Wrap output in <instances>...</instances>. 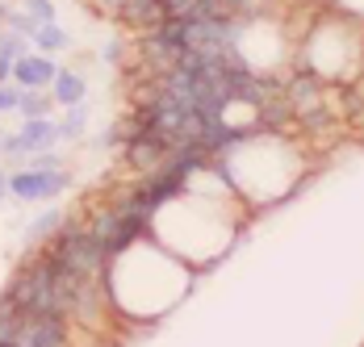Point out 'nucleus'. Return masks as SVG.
Returning a JSON list of instances; mask_svg holds the SVG:
<instances>
[{
    "label": "nucleus",
    "instance_id": "obj_20",
    "mask_svg": "<svg viewBox=\"0 0 364 347\" xmlns=\"http://www.w3.org/2000/svg\"><path fill=\"white\" fill-rule=\"evenodd\" d=\"M9 80H13V59L0 55V84H9Z\"/></svg>",
    "mask_w": 364,
    "mask_h": 347
},
{
    "label": "nucleus",
    "instance_id": "obj_18",
    "mask_svg": "<svg viewBox=\"0 0 364 347\" xmlns=\"http://www.w3.org/2000/svg\"><path fill=\"white\" fill-rule=\"evenodd\" d=\"M122 4H126V0H92V9H97V13H105V17H113V21H117Z\"/></svg>",
    "mask_w": 364,
    "mask_h": 347
},
{
    "label": "nucleus",
    "instance_id": "obj_14",
    "mask_svg": "<svg viewBox=\"0 0 364 347\" xmlns=\"http://www.w3.org/2000/svg\"><path fill=\"white\" fill-rule=\"evenodd\" d=\"M21 168H34V172H55V168H68V164H63V155H59V151H38V155H30Z\"/></svg>",
    "mask_w": 364,
    "mask_h": 347
},
{
    "label": "nucleus",
    "instance_id": "obj_7",
    "mask_svg": "<svg viewBox=\"0 0 364 347\" xmlns=\"http://www.w3.org/2000/svg\"><path fill=\"white\" fill-rule=\"evenodd\" d=\"M164 17H168V13H164L159 0H126L122 13H117V21L130 26V30H139V34H143V30H155Z\"/></svg>",
    "mask_w": 364,
    "mask_h": 347
},
{
    "label": "nucleus",
    "instance_id": "obj_13",
    "mask_svg": "<svg viewBox=\"0 0 364 347\" xmlns=\"http://www.w3.org/2000/svg\"><path fill=\"white\" fill-rule=\"evenodd\" d=\"M4 26H9V30H17L21 38H34L38 34V21L26 13V9H17V4H13V13H9V21H4ZM30 46H34V42H30Z\"/></svg>",
    "mask_w": 364,
    "mask_h": 347
},
{
    "label": "nucleus",
    "instance_id": "obj_19",
    "mask_svg": "<svg viewBox=\"0 0 364 347\" xmlns=\"http://www.w3.org/2000/svg\"><path fill=\"white\" fill-rule=\"evenodd\" d=\"M105 59H109V63H117V59H122V38H113L109 46H105Z\"/></svg>",
    "mask_w": 364,
    "mask_h": 347
},
{
    "label": "nucleus",
    "instance_id": "obj_2",
    "mask_svg": "<svg viewBox=\"0 0 364 347\" xmlns=\"http://www.w3.org/2000/svg\"><path fill=\"white\" fill-rule=\"evenodd\" d=\"M72 188V172L55 168V172H34V168H17L9 172V197L21 205H38V201H55Z\"/></svg>",
    "mask_w": 364,
    "mask_h": 347
},
{
    "label": "nucleus",
    "instance_id": "obj_10",
    "mask_svg": "<svg viewBox=\"0 0 364 347\" xmlns=\"http://www.w3.org/2000/svg\"><path fill=\"white\" fill-rule=\"evenodd\" d=\"M17 113H21V122H26V117H50V113H55V101H50L46 88H21Z\"/></svg>",
    "mask_w": 364,
    "mask_h": 347
},
{
    "label": "nucleus",
    "instance_id": "obj_21",
    "mask_svg": "<svg viewBox=\"0 0 364 347\" xmlns=\"http://www.w3.org/2000/svg\"><path fill=\"white\" fill-rule=\"evenodd\" d=\"M9 13H13V4H9V0H0V26L9 21Z\"/></svg>",
    "mask_w": 364,
    "mask_h": 347
},
{
    "label": "nucleus",
    "instance_id": "obj_9",
    "mask_svg": "<svg viewBox=\"0 0 364 347\" xmlns=\"http://www.w3.org/2000/svg\"><path fill=\"white\" fill-rule=\"evenodd\" d=\"M55 130H59V142H75L84 130H88V101L63 109V117H55Z\"/></svg>",
    "mask_w": 364,
    "mask_h": 347
},
{
    "label": "nucleus",
    "instance_id": "obj_23",
    "mask_svg": "<svg viewBox=\"0 0 364 347\" xmlns=\"http://www.w3.org/2000/svg\"><path fill=\"white\" fill-rule=\"evenodd\" d=\"M0 347H17V343H0Z\"/></svg>",
    "mask_w": 364,
    "mask_h": 347
},
{
    "label": "nucleus",
    "instance_id": "obj_22",
    "mask_svg": "<svg viewBox=\"0 0 364 347\" xmlns=\"http://www.w3.org/2000/svg\"><path fill=\"white\" fill-rule=\"evenodd\" d=\"M0 197H9V172L0 168Z\"/></svg>",
    "mask_w": 364,
    "mask_h": 347
},
{
    "label": "nucleus",
    "instance_id": "obj_16",
    "mask_svg": "<svg viewBox=\"0 0 364 347\" xmlns=\"http://www.w3.org/2000/svg\"><path fill=\"white\" fill-rule=\"evenodd\" d=\"M17 97H21V88L9 80V84H0V117L4 113H17Z\"/></svg>",
    "mask_w": 364,
    "mask_h": 347
},
{
    "label": "nucleus",
    "instance_id": "obj_12",
    "mask_svg": "<svg viewBox=\"0 0 364 347\" xmlns=\"http://www.w3.org/2000/svg\"><path fill=\"white\" fill-rule=\"evenodd\" d=\"M26 50H34V46H30V38H21L17 30H9V26H0V55H4V59H13V63H17Z\"/></svg>",
    "mask_w": 364,
    "mask_h": 347
},
{
    "label": "nucleus",
    "instance_id": "obj_3",
    "mask_svg": "<svg viewBox=\"0 0 364 347\" xmlns=\"http://www.w3.org/2000/svg\"><path fill=\"white\" fill-rule=\"evenodd\" d=\"M72 322L63 314H21L17 347H68Z\"/></svg>",
    "mask_w": 364,
    "mask_h": 347
},
{
    "label": "nucleus",
    "instance_id": "obj_1",
    "mask_svg": "<svg viewBox=\"0 0 364 347\" xmlns=\"http://www.w3.org/2000/svg\"><path fill=\"white\" fill-rule=\"evenodd\" d=\"M293 68L314 71L323 84H352L364 75V34L356 21L348 17H323L318 26H310V34L301 38Z\"/></svg>",
    "mask_w": 364,
    "mask_h": 347
},
{
    "label": "nucleus",
    "instance_id": "obj_11",
    "mask_svg": "<svg viewBox=\"0 0 364 347\" xmlns=\"http://www.w3.org/2000/svg\"><path fill=\"white\" fill-rule=\"evenodd\" d=\"M63 222H68V213H63V209H42L34 222L26 226V243H46Z\"/></svg>",
    "mask_w": 364,
    "mask_h": 347
},
{
    "label": "nucleus",
    "instance_id": "obj_6",
    "mask_svg": "<svg viewBox=\"0 0 364 347\" xmlns=\"http://www.w3.org/2000/svg\"><path fill=\"white\" fill-rule=\"evenodd\" d=\"M50 101L59 105V109H72V105H84V101H88V80H84V71L59 68L55 84H50Z\"/></svg>",
    "mask_w": 364,
    "mask_h": 347
},
{
    "label": "nucleus",
    "instance_id": "obj_17",
    "mask_svg": "<svg viewBox=\"0 0 364 347\" xmlns=\"http://www.w3.org/2000/svg\"><path fill=\"white\" fill-rule=\"evenodd\" d=\"M92 146H122V122H117V126H109L101 139H92Z\"/></svg>",
    "mask_w": 364,
    "mask_h": 347
},
{
    "label": "nucleus",
    "instance_id": "obj_5",
    "mask_svg": "<svg viewBox=\"0 0 364 347\" xmlns=\"http://www.w3.org/2000/svg\"><path fill=\"white\" fill-rule=\"evenodd\" d=\"M55 75H59L55 55H42V50H26V55L13 63V84H17V88H46V92H50Z\"/></svg>",
    "mask_w": 364,
    "mask_h": 347
},
{
    "label": "nucleus",
    "instance_id": "obj_4",
    "mask_svg": "<svg viewBox=\"0 0 364 347\" xmlns=\"http://www.w3.org/2000/svg\"><path fill=\"white\" fill-rule=\"evenodd\" d=\"M13 139H17V159H21V164H26L30 155H38V151H55V146H59L55 117H26L21 130H13Z\"/></svg>",
    "mask_w": 364,
    "mask_h": 347
},
{
    "label": "nucleus",
    "instance_id": "obj_8",
    "mask_svg": "<svg viewBox=\"0 0 364 347\" xmlns=\"http://www.w3.org/2000/svg\"><path fill=\"white\" fill-rule=\"evenodd\" d=\"M30 42H34V50H42V55H59V50L72 46V34H68L59 21H46V26H38V34L30 38Z\"/></svg>",
    "mask_w": 364,
    "mask_h": 347
},
{
    "label": "nucleus",
    "instance_id": "obj_15",
    "mask_svg": "<svg viewBox=\"0 0 364 347\" xmlns=\"http://www.w3.org/2000/svg\"><path fill=\"white\" fill-rule=\"evenodd\" d=\"M21 9L34 17L38 26H46V21H59V13H55V0H21Z\"/></svg>",
    "mask_w": 364,
    "mask_h": 347
}]
</instances>
